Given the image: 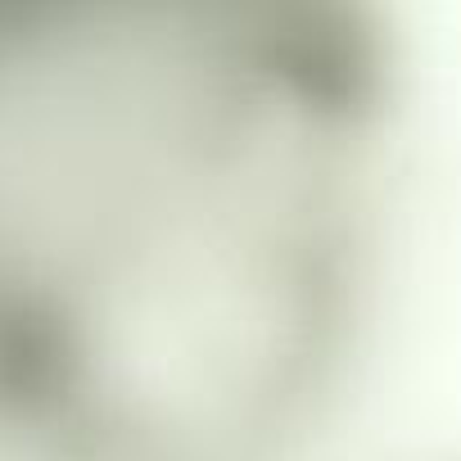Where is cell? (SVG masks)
I'll return each instance as SVG.
<instances>
[{"label": "cell", "instance_id": "1", "mask_svg": "<svg viewBox=\"0 0 461 461\" xmlns=\"http://www.w3.org/2000/svg\"><path fill=\"white\" fill-rule=\"evenodd\" d=\"M402 145L384 0H0V461H308Z\"/></svg>", "mask_w": 461, "mask_h": 461}]
</instances>
